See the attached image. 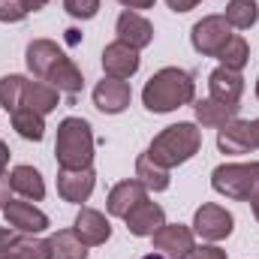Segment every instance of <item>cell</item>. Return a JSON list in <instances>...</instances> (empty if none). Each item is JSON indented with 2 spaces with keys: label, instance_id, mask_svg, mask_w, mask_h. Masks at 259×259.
<instances>
[{
  "label": "cell",
  "instance_id": "1",
  "mask_svg": "<svg viewBox=\"0 0 259 259\" xmlns=\"http://www.w3.org/2000/svg\"><path fill=\"white\" fill-rule=\"evenodd\" d=\"M196 100V81L193 75L181 66H163L157 69L145 88H142V103L151 115H166L181 106H190Z\"/></svg>",
  "mask_w": 259,
  "mask_h": 259
},
{
  "label": "cell",
  "instance_id": "2",
  "mask_svg": "<svg viewBox=\"0 0 259 259\" xmlns=\"http://www.w3.org/2000/svg\"><path fill=\"white\" fill-rule=\"evenodd\" d=\"M199 148H202V130L193 121H178L154 136V142L148 145V157L160 163L163 169H175L187 163L190 157H196Z\"/></svg>",
  "mask_w": 259,
  "mask_h": 259
},
{
  "label": "cell",
  "instance_id": "3",
  "mask_svg": "<svg viewBox=\"0 0 259 259\" xmlns=\"http://www.w3.org/2000/svg\"><path fill=\"white\" fill-rule=\"evenodd\" d=\"M94 130L84 118H64L55 139L58 169H88L94 163Z\"/></svg>",
  "mask_w": 259,
  "mask_h": 259
},
{
  "label": "cell",
  "instance_id": "4",
  "mask_svg": "<svg viewBox=\"0 0 259 259\" xmlns=\"http://www.w3.org/2000/svg\"><path fill=\"white\" fill-rule=\"evenodd\" d=\"M214 193L235 199V202H253L259 196V160L256 163H223L211 172Z\"/></svg>",
  "mask_w": 259,
  "mask_h": 259
},
{
  "label": "cell",
  "instance_id": "5",
  "mask_svg": "<svg viewBox=\"0 0 259 259\" xmlns=\"http://www.w3.org/2000/svg\"><path fill=\"white\" fill-rule=\"evenodd\" d=\"M232 229H235V217H232L223 205H217V202H205V205H199V208H196V214H193V235H199L202 241L217 244V241L229 238V235H232Z\"/></svg>",
  "mask_w": 259,
  "mask_h": 259
},
{
  "label": "cell",
  "instance_id": "6",
  "mask_svg": "<svg viewBox=\"0 0 259 259\" xmlns=\"http://www.w3.org/2000/svg\"><path fill=\"white\" fill-rule=\"evenodd\" d=\"M229 36H232V27L226 24L223 15H205L190 30V42L202 58H217L220 49L229 42Z\"/></svg>",
  "mask_w": 259,
  "mask_h": 259
},
{
  "label": "cell",
  "instance_id": "7",
  "mask_svg": "<svg viewBox=\"0 0 259 259\" xmlns=\"http://www.w3.org/2000/svg\"><path fill=\"white\" fill-rule=\"evenodd\" d=\"M154 250L163 253L166 259H190V253L196 250V235L190 226L184 223H163L154 235Z\"/></svg>",
  "mask_w": 259,
  "mask_h": 259
},
{
  "label": "cell",
  "instance_id": "8",
  "mask_svg": "<svg viewBox=\"0 0 259 259\" xmlns=\"http://www.w3.org/2000/svg\"><path fill=\"white\" fill-rule=\"evenodd\" d=\"M3 217H6V226H12L15 232L21 235H39L49 229V214L39 211L33 202L27 199H12L6 208H3Z\"/></svg>",
  "mask_w": 259,
  "mask_h": 259
},
{
  "label": "cell",
  "instance_id": "9",
  "mask_svg": "<svg viewBox=\"0 0 259 259\" xmlns=\"http://www.w3.org/2000/svg\"><path fill=\"white\" fill-rule=\"evenodd\" d=\"M139 66H142L139 52H136L133 46H127V42H121V39H115V42H109V46L103 49V72H106L109 78L130 81V78L139 72Z\"/></svg>",
  "mask_w": 259,
  "mask_h": 259
},
{
  "label": "cell",
  "instance_id": "10",
  "mask_svg": "<svg viewBox=\"0 0 259 259\" xmlns=\"http://www.w3.org/2000/svg\"><path fill=\"white\" fill-rule=\"evenodd\" d=\"M94 187H97L94 166H88V169H58V193H61L64 202L81 205V202L91 199Z\"/></svg>",
  "mask_w": 259,
  "mask_h": 259
},
{
  "label": "cell",
  "instance_id": "11",
  "mask_svg": "<svg viewBox=\"0 0 259 259\" xmlns=\"http://www.w3.org/2000/svg\"><path fill=\"white\" fill-rule=\"evenodd\" d=\"M130 100H133V88H130V81H121V78H109L106 75L94 88V106L103 115H121L130 106Z\"/></svg>",
  "mask_w": 259,
  "mask_h": 259
},
{
  "label": "cell",
  "instance_id": "12",
  "mask_svg": "<svg viewBox=\"0 0 259 259\" xmlns=\"http://www.w3.org/2000/svg\"><path fill=\"white\" fill-rule=\"evenodd\" d=\"M115 33H118L121 42L133 46L136 52H142V49H148V46L154 42V24H151L142 12H133V9H124V12L118 15Z\"/></svg>",
  "mask_w": 259,
  "mask_h": 259
},
{
  "label": "cell",
  "instance_id": "13",
  "mask_svg": "<svg viewBox=\"0 0 259 259\" xmlns=\"http://www.w3.org/2000/svg\"><path fill=\"white\" fill-rule=\"evenodd\" d=\"M72 229H75V235H78L88 247H100V244H106V241L112 238V223H109V217H106L103 211H97V208H81V211L75 214Z\"/></svg>",
  "mask_w": 259,
  "mask_h": 259
},
{
  "label": "cell",
  "instance_id": "14",
  "mask_svg": "<svg viewBox=\"0 0 259 259\" xmlns=\"http://www.w3.org/2000/svg\"><path fill=\"white\" fill-rule=\"evenodd\" d=\"M124 220H127V229L136 238H151V235L166 223V211H163V205L145 199V202H139V205L130 211Z\"/></svg>",
  "mask_w": 259,
  "mask_h": 259
},
{
  "label": "cell",
  "instance_id": "15",
  "mask_svg": "<svg viewBox=\"0 0 259 259\" xmlns=\"http://www.w3.org/2000/svg\"><path fill=\"white\" fill-rule=\"evenodd\" d=\"M208 91H211V100H220L226 106H238L241 103V94H244V75L235 72V69L217 66L208 75Z\"/></svg>",
  "mask_w": 259,
  "mask_h": 259
},
{
  "label": "cell",
  "instance_id": "16",
  "mask_svg": "<svg viewBox=\"0 0 259 259\" xmlns=\"http://www.w3.org/2000/svg\"><path fill=\"white\" fill-rule=\"evenodd\" d=\"M148 199V190L136 181V178H127V181H118L112 190H109V199H106V208H109V214L112 217H127L130 211L139 205V202H145Z\"/></svg>",
  "mask_w": 259,
  "mask_h": 259
},
{
  "label": "cell",
  "instance_id": "17",
  "mask_svg": "<svg viewBox=\"0 0 259 259\" xmlns=\"http://www.w3.org/2000/svg\"><path fill=\"white\" fill-rule=\"evenodd\" d=\"M217 148L223 151V154H250V151H256V145H253V133H250V121H241V118H235V121H229L226 127L217 130Z\"/></svg>",
  "mask_w": 259,
  "mask_h": 259
},
{
  "label": "cell",
  "instance_id": "18",
  "mask_svg": "<svg viewBox=\"0 0 259 259\" xmlns=\"http://www.w3.org/2000/svg\"><path fill=\"white\" fill-rule=\"evenodd\" d=\"M61 58H64V52H61V46L52 42V39H33V42L27 46V52H24L27 69H30L36 78H42V81H46V75L52 72V66L58 64Z\"/></svg>",
  "mask_w": 259,
  "mask_h": 259
},
{
  "label": "cell",
  "instance_id": "19",
  "mask_svg": "<svg viewBox=\"0 0 259 259\" xmlns=\"http://www.w3.org/2000/svg\"><path fill=\"white\" fill-rule=\"evenodd\" d=\"M238 109H241V106H226V103L211 100V97L193 100L196 124H202V127H208V130H220V127H226L229 121H235V118H238Z\"/></svg>",
  "mask_w": 259,
  "mask_h": 259
},
{
  "label": "cell",
  "instance_id": "20",
  "mask_svg": "<svg viewBox=\"0 0 259 259\" xmlns=\"http://www.w3.org/2000/svg\"><path fill=\"white\" fill-rule=\"evenodd\" d=\"M58 103H61V91L55 88V84H49V81H42V78H36V81H27L24 84V97H21V106H27V109H33L36 115H52L55 109H58Z\"/></svg>",
  "mask_w": 259,
  "mask_h": 259
},
{
  "label": "cell",
  "instance_id": "21",
  "mask_svg": "<svg viewBox=\"0 0 259 259\" xmlns=\"http://www.w3.org/2000/svg\"><path fill=\"white\" fill-rule=\"evenodd\" d=\"M9 184H12V193H18L27 202H42L46 199V181L33 166H15L9 172Z\"/></svg>",
  "mask_w": 259,
  "mask_h": 259
},
{
  "label": "cell",
  "instance_id": "22",
  "mask_svg": "<svg viewBox=\"0 0 259 259\" xmlns=\"http://www.w3.org/2000/svg\"><path fill=\"white\" fill-rule=\"evenodd\" d=\"M136 181H139L148 193H163V190H169V184H172L169 169H163L160 163H154V160L148 157V151L139 154V160H136Z\"/></svg>",
  "mask_w": 259,
  "mask_h": 259
},
{
  "label": "cell",
  "instance_id": "23",
  "mask_svg": "<svg viewBox=\"0 0 259 259\" xmlns=\"http://www.w3.org/2000/svg\"><path fill=\"white\" fill-rule=\"evenodd\" d=\"M46 81H49V84H55L61 94H69V97H75V94L84 88V75H81V69L75 66L72 58H66V55L52 66V72L46 75Z\"/></svg>",
  "mask_w": 259,
  "mask_h": 259
},
{
  "label": "cell",
  "instance_id": "24",
  "mask_svg": "<svg viewBox=\"0 0 259 259\" xmlns=\"http://www.w3.org/2000/svg\"><path fill=\"white\" fill-rule=\"evenodd\" d=\"M52 259H88V244L75 235V229H58L52 238Z\"/></svg>",
  "mask_w": 259,
  "mask_h": 259
},
{
  "label": "cell",
  "instance_id": "25",
  "mask_svg": "<svg viewBox=\"0 0 259 259\" xmlns=\"http://www.w3.org/2000/svg\"><path fill=\"white\" fill-rule=\"evenodd\" d=\"M9 118H12V130H15L21 139H27V142H42V136H46V118H42V115H36V112L27 109V106H18Z\"/></svg>",
  "mask_w": 259,
  "mask_h": 259
},
{
  "label": "cell",
  "instance_id": "26",
  "mask_svg": "<svg viewBox=\"0 0 259 259\" xmlns=\"http://www.w3.org/2000/svg\"><path fill=\"white\" fill-rule=\"evenodd\" d=\"M223 18H226V24H229L232 30H250L259 21L256 0H229Z\"/></svg>",
  "mask_w": 259,
  "mask_h": 259
},
{
  "label": "cell",
  "instance_id": "27",
  "mask_svg": "<svg viewBox=\"0 0 259 259\" xmlns=\"http://www.w3.org/2000/svg\"><path fill=\"white\" fill-rule=\"evenodd\" d=\"M217 61H220V66H226V69L241 72V69L247 66V61H250V46H247V39H244V36H238V33H232V36H229V42L220 49Z\"/></svg>",
  "mask_w": 259,
  "mask_h": 259
},
{
  "label": "cell",
  "instance_id": "28",
  "mask_svg": "<svg viewBox=\"0 0 259 259\" xmlns=\"http://www.w3.org/2000/svg\"><path fill=\"white\" fill-rule=\"evenodd\" d=\"M9 259H52V244L49 238H33V235H21L9 250Z\"/></svg>",
  "mask_w": 259,
  "mask_h": 259
},
{
  "label": "cell",
  "instance_id": "29",
  "mask_svg": "<svg viewBox=\"0 0 259 259\" xmlns=\"http://www.w3.org/2000/svg\"><path fill=\"white\" fill-rule=\"evenodd\" d=\"M24 84H27V78H24V75H3V78H0V106H3L9 115L21 106Z\"/></svg>",
  "mask_w": 259,
  "mask_h": 259
},
{
  "label": "cell",
  "instance_id": "30",
  "mask_svg": "<svg viewBox=\"0 0 259 259\" xmlns=\"http://www.w3.org/2000/svg\"><path fill=\"white\" fill-rule=\"evenodd\" d=\"M64 9L66 15H72L78 21H88L100 12V0H64Z\"/></svg>",
  "mask_w": 259,
  "mask_h": 259
},
{
  "label": "cell",
  "instance_id": "31",
  "mask_svg": "<svg viewBox=\"0 0 259 259\" xmlns=\"http://www.w3.org/2000/svg\"><path fill=\"white\" fill-rule=\"evenodd\" d=\"M27 18V9L21 0H0V21L3 24H18Z\"/></svg>",
  "mask_w": 259,
  "mask_h": 259
},
{
  "label": "cell",
  "instance_id": "32",
  "mask_svg": "<svg viewBox=\"0 0 259 259\" xmlns=\"http://www.w3.org/2000/svg\"><path fill=\"white\" fill-rule=\"evenodd\" d=\"M190 259H229L226 256V250H220V247H214V244H202V247H196Z\"/></svg>",
  "mask_w": 259,
  "mask_h": 259
},
{
  "label": "cell",
  "instance_id": "33",
  "mask_svg": "<svg viewBox=\"0 0 259 259\" xmlns=\"http://www.w3.org/2000/svg\"><path fill=\"white\" fill-rule=\"evenodd\" d=\"M18 238H21V232H15L12 226H0V253H3V250H9Z\"/></svg>",
  "mask_w": 259,
  "mask_h": 259
},
{
  "label": "cell",
  "instance_id": "34",
  "mask_svg": "<svg viewBox=\"0 0 259 259\" xmlns=\"http://www.w3.org/2000/svg\"><path fill=\"white\" fill-rule=\"evenodd\" d=\"M9 202H12V184H9L6 175H0V211H3Z\"/></svg>",
  "mask_w": 259,
  "mask_h": 259
},
{
  "label": "cell",
  "instance_id": "35",
  "mask_svg": "<svg viewBox=\"0 0 259 259\" xmlns=\"http://www.w3.org/2000/svg\"><path fill=\"white\" fill-rule=\"evenodd\" d=\"M166 6H169L172 12H190L199 3H196V0H166Z\"/></svg>",
  "mask_w": 259,
  "mask_h": 259
},
{
  "label": "cell",
  "instance_id": "36",
  "mask_svg": "<svg viewBox=\"0 0 259 259\" xmlns=\"http://www.w3.org/2000/svg\"><path fill=\"white\" fill-rule=\"evenodd\" d=\"M115 3H121L124 9H133V12H139V9H151L157 0H115Z\"/></svg>",
  "mask_w": 259,
  "mask_h": 259
},
{
  "label": "cell",
  "instance_id": "37",
  "mask_svg": "<svg viewBox=\"0 0 259 259\" xmlns=\"http://www.w3.org/2000/svg\"><path fill=\"white\" fill-rule=\"evenodd\" d=\"M6 166H9V145L0 139V175H6Z\"/></svg>",
  "mask_w": 259,
  "mask_h": 259
},
{
  "label": "cell",
  "instance_id": "38",
  "mask_svg": "<svg viewBox=\"0 0 259 259\" xmlns=\"http://www.w3.org/2000/svg\"><path fill=\"white\" fill-rule=\"evenodd\" d=\"M21 3H24V9H27V12H39L49 0H21Z\"/></svg>",
  "mask_w": 259,
  "mask_h": 259
},
{
  "label": "cell",
  "instance_id": "39",
  "mask_svg": "<svg viewBox=\"0 0 259 259\" xmlns=\"http://www.w3.org/2000/svg\"><path fill=\"white\" fill-rule=\"evenodd\" d=\"M250 133H253V145L259 148V118L256 121H250Z\"/></svg>",
  "mask_w": 259,
  "mask_h": 259
},
{
  "label": "cell",
  "instance_id": "40",
  "mask_svg": "<svg viewBox=\"0 0 259 259\" xmlns=\"http://www.w3.org/2000/svg\"><path fill=\"white\" fill-rule=\"evenodd\" d=\"M66 33H69V36H66V39H69V42H72V46H75V42H78V30H66Z\"/></svg>",
  "mask_w": 259,
  "mask_h": 259
},
{
  "label": "cell",
  "instance_id": "41",
  "mask_svg": "<svg viewBox=\"0 0 259 259\" xmlns=\"http://www.w3.org/2000/svg\"><path fill=\"white\" fill-rule=\"evenodd\" d=\"M250 208H253V217H256V220H259V196H256V199H253V202H250Z\"/></svg>",
  "mask_w": 259,
  "mask_h": 259
},
{
  "label": "cell",
  "instance_id": "42",
  "mask_svg": "<svg viewBox=\"0 0 259 259\" xmlns=\"http://www.w3.org/2000/svg\"><path fill=\"white\" fill-rule=\"evenodd\" d=\"M142 259H166L163 253H148V256H142Z\"/></svg>",
  "mask_w": 259,
  "mask_h": 259
},
{
  "label": "cell",
  "instance_id": "43",
  "mask_svg": "<svg viewBox=\"0 0 259 259\" xmlns=\"http://www.w3.org/2000/svg\"><path fill=\"white\" fill-rule=\"evenodd\" d=\"M0 259H9V253H0Z\"/></svg>",
  "mask_w": 259,
  "mask_h": 259
},
{
  "label": "cell",
  "instance_id": "44",
  "mask_svg": "<svg viewBox=\"0 0 259 259\" xmlns=\"http://www.w3.org/2000/svg\"><path fill=\"white\" fill-rule=\"evenodd\" d=\"M256 97H259V78H256Z\"/></svg>",
  "mask_w": 259,
  "mask_h": 259
},
{
  "label": "cell",
  "instance_id": "45",
  "mask_svg": "<svg viewBox=\"0 0 259 259\" xmlns=\"http://www.w3.org/2000/svg\"><path fill=\"white\" fill-rule=\"evenodd\" d=\"M196 3H202V0H196Z\"/></svg>",
  "mask_w": 259,
  "mask_h": 259
}]
</instances>
